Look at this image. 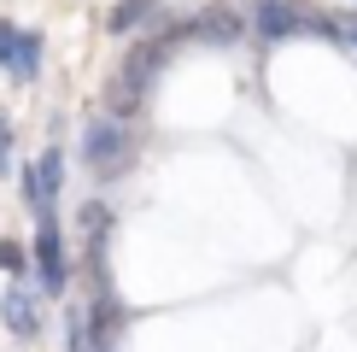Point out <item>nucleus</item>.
<instances>
[{
    "mask_svg": "<svg viewBox=\"0 0 357 352\" xmlns=\"http://www.w3.org/2000/svg\"><path fill=\"white\" fill-rule=\"evenodd\" d=\"M193 36H199V41H234V36H241V18H234L229 6H211V12L193 18Z\"/></svg>",
    "mask_w": 357,
    "mask_h": 352,
    "instance_id": "obj_7",
    "label": "nucleus"
},
{
    "mask_svg": "<svg viewBox=\"0 0 357 352\" xmlns=\"http://www.w3.org/2000/svg\"><path fill=\"white\" fill-rule=\"evenodd\" d=\"M82 159H88V170L117 176V170H129V159H135V141H129V129H123V124H88V135H82Z\"/></svg>",
    "mask_w": 357,
    "mask_h": 352,
    "instance_id": "obj_1",
    "label": "nucleus"
},
{
    "mask_svg": "<svg viewBox=\"0 0 357 352\" xmlns=\"http://www.w3.org/2000/svg\"><path fill=\"white\" fill-rule=\"evenodd\" d=\"M36 264H41L47 293H65V241H59V223H53V217H41V229H36Z\"/></svg>",
    "mask_w": 357,
    "mask_h": 352,
    "instance_id": "obj_5",
    "label": "nucleus"
},
{
    "mask_svg": "<svg viewBox=\"0 0 357 352\" xmlns=\"http://www.w3.org/2000/svg\"><path fill=\"white\" fill-rule=\"evenodd\" d=\"M170 47H176V29H170V36H158V41H146V47H135V53H129V65H123V77H117V82H129L135 94H146Z\"/></svg>",
    "mask_w": 357,
    "mask_h": 352,
    "instance_id": "obj_4",
    "label": "nucleus"
},
{
    "mask_svg": "<svg viewBox=\"0 0 357 352\" xmlns=\"http://www.w3.org/2000/svg\"><path fill=\"white\" fill-rule=\"evenodd\" d=\"M6 165H12V124L0 117V170H6Z\"/></svg>",
    "mask_w": 357,
    "mask_h": 352,
    "instance_id": "obj_12",
    "label": "nucleus"
},
{
    "mask_svg": "<svg viewBox=\"0 0 357 352\" xmlns=\"http://www.w3.org/2000/svg\"><path fill=\"white\" fill-rule=\"evenodd\" d=\"M106 112H112V117H135V112H141V94H135L129 82H112V94H106Z\"/></svg>",
    "mask_w": 357,
    "mask_h": 352,
    "instance_id": "obj_10",
    "label": "nucleus"
},
{
    "mask_svg": "<svg viewBox=\"0 0 357 352\" xmlns=\"http://www.w3.org/2000/svg\"><path fill=\"white\" fill-rule=\"evenodd\" d=\"M346 41H351V47H357V18H351V24H346Z\"/></svg>",
    "mask_w": 357,
    "mask_h": 352,
    "instance_id": "obj_13",
    "label": "nucleus"
},
{
    "mask_svg": "<svg viewBox=\"0 0 357 352\" xmlns=\"http://www.w3.org/2000/svg\"><path fill=\"white\" fill-rule=\"evenodd\" d=\"M305 29H322V36H334L328 18H310V12L287 6V0H264L258 6V36L264 41H287V36H305Z\"/></svg>",
    "mask_w": 357,
    "mask_h": 352,
    "instance_id": "obj_2",
    "label": "nucleus"
},
{
    "mask_svg": "<svg viewBox=\"0 0 357 352\" xmlns=\"http://www.w3.org/2000/svg\"><path fill=\"white\" fill-rule=\"evenodd\" d=\"M36 182H41V194H47V200H59V188H65V153H59V147H47V153H41Z\"/></svg>",
    "mask_w": 357,
    "mask_h": 352,
    "instance_id": "obj_9",
    "label": "nucleus"
},
{
    "mask_svg": "<svg viewBox=\"0 0 357 352\" xmlns=\"http://www.w3.org/2000/svg\"><path fill=\"white\" fill-rule=\"evenodd\" d=\"M0 264L18 276V270H24V247H18V241H0Z\"/></svg>",
    "mask_w": 357,
    "mask_h": 352,
    "instance_id": "obj_11",
    "label": "nucleus"
},
{
    "mask_svg": "<svg viewBox=\"0 0 357 352\" xmlns=\"http://www.w3.org/2000/svg\"><path fill=\"white\" fill-rule=\"evenodd\" d=\"M0 71L12 82H29L41 71V36H29L18 24H0Z\"/></svg>",
    "mask_w": 357,
    "mask_h": 352,
    "instance_id": "obj_3",
    "label": "nucleus"
},
{
    "mask_svg": "<svg viewBox=\"0 0 357 352\" xmlns=\"http://www.w3.org/2000/svg\"><path fill=\"white\" fill-rule=\"evenodd\" d=\"M0 317H6V329L18 335V341H36L41 335V311H36V300H29V288H12L6 300H0Z\"/></svg>",
    "mask_w": 357,
    "mask_h": 352,
    "instance_id": "obj_6",
    "label": "nucleus"
},
{
    "mask_svg": "<svg viewBox=\"0 0 357 352\" xmlns=\"http://www.w3.org/2000/svg\"><path fill=\"white\" fill-rule=\"evenodd\" d=\"M158 12V0H117V6L106 12V29H117V36H123V29H135V24H146Z\"/></svg>",
    "mask_w": 357,
    "mask_h": 352,
    "instance_id": "obj_8",
    "label": "nucleus"
}]
</instances>
